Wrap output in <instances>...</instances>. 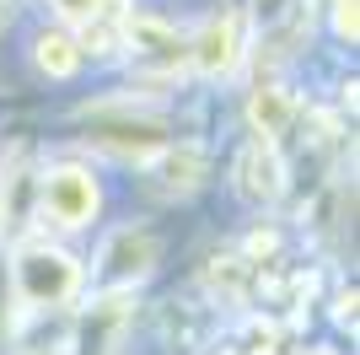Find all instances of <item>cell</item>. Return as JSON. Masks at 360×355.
<instances>
[{
    "label": "cell",
    "instance_id": "obj_1",
    "mask_svg": "<svg viewBox=\"0 0 360 355\" xmlns=\"http://www.w3.org/2000/svg\"><path fill=\"white\" fill-rule=\"evenodd\" d=\"M75 280H81V269H75V259L60 253V248H27L16 259V285H22V296L38 301V307L65 301V296L75 291Z\"/></svg>",
    "mask_w": 360,
    "mask_h": 355
},
{
    "label": "cell",
    "instance_id": "obj_2",
    "mask_svg": "<svg viewBox=\"0 0 360 355\" xmlns=\"http://www.w3.org/2000/svg\"><path fill=\"white\" fill-rule=\"evenodd\" d=\"M44 205H49V216H54L60 226L91 221V210H97V183H91V173H81V167L49 173V183H44Z\"/></svg>",
    "mask_w": 360,
    "mask_h": 355
},
{
    "label": "cell",
    "instance_id": "obj_3",
    "mask_svg": "<svg viewBox=\"0 0 360 355\" xmlns=\"http://www.w3.org/2000/svg\"><path fill=\"white\" fill-rule=\"evenodd\" d=\"M91 140L119 151V156H150V151L167 146V124L162 118H103Z\"/></svg>",
    "mask_w": 360,
    "mask_h": 355
},
{
    "label": "cell",
    "instance_id": "obj_4",
    "mask_svg": "<svg viewBox=\"0 0 360 355\" xmlns=\"http://www.w3.org/2000/svg\"><path fill=\"white\" fill-rule=\"evenodd\" d=\"M188 49H194V65L205 75H226L231 65H237V16H215Z\"/></svg>",
    "mask_w": 360,
    "mask_h": 355
},
{
    "label": "cell",
    "instance_id": "obj_5",
    "mask_svg": "<svg viewBox=\"0 0 360 355\" xmlns=\"http://www.w3.org/2000/svg\"><path fill=\"white\" fill-rule=\"evenodd\" d=\"M237 189L248 194V199H274V194H280V162H274L269 140L242 146V156H237Z\"/></svg>",
    "mask_w": 360,
    "mask_h": 355
},
{
    "label": "cell",
    "instance_id": "obj_6",
    "mask_svg": "<svg viewBox=\"0 0 360 355\" xmlns=\"http://www.w3.org/2000/svg\"><path fill=\"white\" fill-rule=\"evenodd\" d=\"M150 259H156V242L146 232H124V237H113L103 264H108V275H146Z\"/></svg>",
    "mask_w": 360,
    "mask_h": 355
},
{
    "label": "cell",
    "instance_id": "obj_7",
    "mask_svg": "<svg viewBox=\"0 0 360 355\" xmlns=\"http://www.w3.org/2000/svg\"><path fill=\"white\" fill-rule=\"evenodd\" d=\"M32 59H38V70H49V75H75L81 70V44L75 38H65V32H44L38 44H32Z\"/></svg>",
    "mask_w": 360,
    "mask_h": 355
},
{
    "label": "cell",
    "instance_id": "obj_8",
    "mask_svg": "<svg viewBox=\"0 0 360 355\" xmlns=\"http://www.w3.org/2000/svg\"><path fill=\"white\" fill-rule=\"evenodd\" d=\"M285 118H290V103L280 97V92H253V124L264 135H280V130H285Z\"/></svg>",
    "mask_w": 360,
    "mask_h": 355
},
{
    "label": "cell",
    "instance_id": "obj_9",
    "mask_svg": "<svg viewBox=\"0 0 360 355\" xmlns=\"http://www.w3.org/2000/svg\"><path fill=\"white\" fill-rule=\"evenodd\" d=\"M333 27H339V38H345V44H355V32H360L355 0H333Z\"/></svg>",
    "mask_w": 360,
    "mask_h": 355
},
{
    "label": "cell",
    "instance_id": "obj_10",
    "mask_svg": "<svg viewBox=\"0 0 360 355\" xmlns=\"http://www.w3.org/2000/svg\"><path fill=\"white\" fill-rule=\"evenodd\" d=\"M54 11L70 16V22H91V16L103 11V6H97V0H54Z\"/></svg>",
    "mask_w": 360,
    "mask_h": 355
},
{
    "label": "cell",
    "instance_id": "obj_11",
    "mask_svg": "<svg viewBox=\"0 0 360 355\" xmlns=\"http://www.w3.org/2000/svg\"><path fill=\"white\" fill-rule=\"evenodd\" d=\"M253 11L258 16H274V11H280V0H253Z\"/></svg>",
    "mask_w": 360,
    "mask_h": 355
},
{
    "label": "cell",
    "instance_id": "obj_12",
    "mask_svg": "<svg viewBox=\"0 0 360 355\" xmlns=\"http://www.w3.org/2000/svg\"><path fill=\"white\" fill-rule=\"evenodd\" d=\"M0 22H6V6H0Z\"/></svg>",
    "mask_w": 360,
    "mask_h": 355
}]
</instances>
